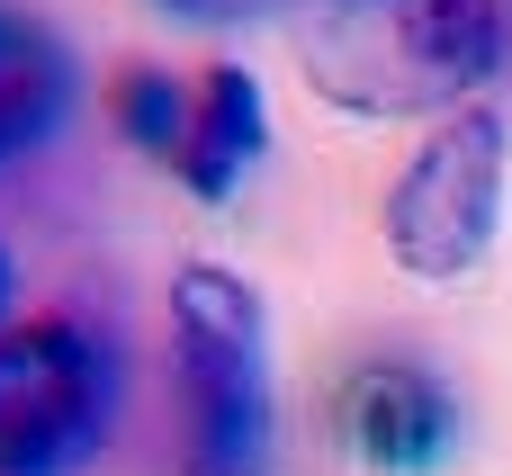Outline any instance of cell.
<instances>
[{
    "mask_svg": "<svg viewBox=\"0 0 512 476\" xmlns=\"http://www.w3.org/2000/svg\"><path fill=\"white\" fill-rule=\"evenodd\" d=\"M72 99H81L72 45H63L36 9L0 0V171L27 162V153H45V144L63 135Z\"/></svg>",
    "mask_w": 512,
    "mask_h": 476,
    "instance_id": "cell-6",
    "label": "cell"
},
{
    "mask_svg": "<svg viewBox=\"0 0 512 476\" xmlns=\"http://www.w3.org/2000/svg\"><path fill=\"white\" fill-rule=\"evenodd\" d=\"M108 108H117V126H126V144H144V153H180V126H189V81H171L162 63H126L117 72V90H108Z\"/></svg>",
    "mask_w": 512,
    "mask_h": 476,
    "instance_id": "cell-8",
    "label": "cell"
},
{
    "mask_svg": "<svg viewBox=\"0 0 512 476\" xmlns=\"http://www.w3.org/2000/svg\"><path fill=\"white\" fill-rule=\"evenodd\" d=\"M126 369L81 315L0 324V476H81L117 432Z\"/></svg>",
    "mask_w": 512,
    "mask_h": 476,
    "instance_id": "cell-3",
    "label": "cell"
},
{
    "mask_svg": "<svg viewBox=\"0 0 512 476\" xmlns=\"http://www.w3.org/2000/svg\"><path fill=\"white\" fill-rule=\"evenodd\" d=\"M261 153H270V108H261V81H252L243 63H207V72H198V90H189V126H180L171 171H180L207 207H225Z\"/></svg>",
    "mask_w": 512,
    "mask_h": 476,
    "instance_id": "cell-7",
    "label": "cell"
},
{
    "mask_svg": "<svg viewBox=\"0 0 512 476\" xmlns=\"http://www.w3.org/2000/svg\"><path fill=\"white\" fill-rule=\"evenodd\" d=\"M171 18H198V27H243V18H261V9H279V0H162Z\"/></svg>",
    "mask_w": 512,
    "mask_h": 476,
    "instance_id": "cell-9",
    "label": "cell"
},
{
    "mask_svg": "<svg viewBox=\"0 0 512 476\" xmlns=\"http://www.w3.org/2000/svg\"><path fill=\"white\" fill-rule=\"evenodd\" d=\"M9 297H18V261H9V243H0V324H9Z\"/></svg>",
    "mask_w": 512,
    "mask_h": 476,
    "instance_id": "cell-10",
    "label": "cell"
},
{
    "mask_svg": "<svg viewBox=\"0 0 512 476\" xmlns=\"http://www.w3.org/2000/svg\"><path fill=\"white\" fill-rule=\"evenodd\" d=\"M512 63V0H333L306 27V81L351 117L477 108Z\"/></svg>",
    "mask_w": 512,
    "mask_h": 476,
    "instance_id": "cell-1",
    "label": "cell"
},
{
    "mask_svg": "<svg viewBox=\"0 0 512 476\" xmlns=\"http://www.w3.org/2000/svg\"><path fill=\"white\" fill-rule=\"evenodd\" d=\"M171 378L189 423V476L270 468V315L216 261H189L171 279Z\"/></svg>",
    "mask_w": 512,
    "mask_h": 476,
    "instance_id": "cell-2",
    "label": "cell"
},
{
    "mask_svg": "<svg viewBox=\"0 0 512 476\" xmlns=\"http://www.w3.org/2000/svg\"><path fill=\"white\" fill-rule=\"evenodd\" d=\"M504 189H512L504 117H495V108H459V117L396 171V189H387V207H378V234H387L396 270L423 279V288H459V279L495 252V234H504Z\"/></svg>",
    "mask_w": 512,
    "mask_h": 476,
    "instance_id": "cell-4",
    "label": "cell"
},
{
    "mask_svg": "<svg viewBox=\"0 0 512 476\" xmlns=\"http://www.w3.org/2000/svg\"><path fill=\"white\" fill-rule=\"evenodd\" d=\"M342 423H351V450L387 476H423L459 450V405L432 369H405V360H369L351 387H342Z\"/></svg>",
    "mask_w": 512,
    "mask_h": 476,
    "instance_id": "cell-5",
    "label": "cell"
}]
</instances>
